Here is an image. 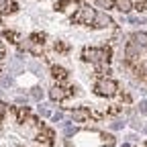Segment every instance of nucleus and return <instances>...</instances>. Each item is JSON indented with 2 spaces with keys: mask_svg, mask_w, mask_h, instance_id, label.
I'll return each instance as SVG.
<instances>
[{
  "mask_svg": "<svg viewBox=\"0 0 147 147\" xmlns=\"http://www.w3.org/2000/svg\"><path fill=\"white\" fill-rule=\"evenodd\" d=\"M6 110H8V106H6V102H2V100H0V119H2V117L6 115Z\"/></svg>",
  "mask_w": 147,
  "mask_h": 147,
  "instance_id": "obj_19",
  "label": "nucleus"
},
{
  "mask_svg": "<svg viewBox=\"0 0 147 147\" xmlns=\"http://www.w3.org/2000/svg\"><path fill=\"white\" fill-rule=\"evenodd\" d=\"M94 18H96V10L92 6H88V4H84V6H80V10L76 14L71 16V21L74 23H82V25H92Z\"/></svg>",
  "mask_w": 147,
  "mask_h": 147,
  "instance_id": "obj_3",
  "label": "nucleus"
},
{
  "mask_svg": "<svg viewBox=\"0 0 147 147\" xmlns=\"http://www.w3.org/2000/svg\"><path fill=\"white\" fill-rule=\"evenodd\" d=\"M94 2H96L100 8H106V10L115 6V0H94Z\"/></svg>",
  "mask_w": 147,
  "mask_h": 147,
  "instance_id": "obj_12",
  "label": "nucleus"
},
{
  "mask_svg": "<svg viewBox=\"0 0 147 147\" xmlns=\"http://www.w3.org/2000/svg\"><path fill=\"white\" fill-rule=\"evenodd\" d=\"M90 117H92V113H90L88 106H80V108L71 110V119L76 123H86V121H90Z\"/></svg>",
  "mask_w": 147,
  "mask_h": 147,
  "instance_id": "obj_4",
  "label": "nucleus"
},
{
  "mask_svg": "<svg viewBox=\"0 0 147 147\" xmlns=\"http://www.w3.org/2000/svg\"><path fill=\"white\" fill-rule=\"evenodd\" d=\"M104 147H115V145H104Z\"/></svg>",
  "mask_w": 147,
  "mask_h": 147,
  "instance_id": "obj_23",
  "label": "nucleus"
},
{
  "mask_svg": "<svg viewBox=\"0 0 147 147\" xmlns=\"http://www.w3.org/2000/svg\"><path fill=\"white\" fill-rule=\"evenodd\" d=\"M115 8L121 12H131L133 10V2L131 0H115Z\"/></svg>",
  "mask_w": 147,
  "mask_h": 147,
  "instance_id": "obj_10",
  "label": "nucleus"
},
{
  "mask_svg": "<svg viewBox=\"0 0 147 147\" xmlns=\"http://www.w3.org/2000/svg\"><path fill=\"white\" fill-rule=\"evenodd\" d=\"M123 127H125V123H121V121L110 123V129H113V131H119V129H123Z\"/></svg>",
  "mask_w": 147,
  "mask_h": 147,
  "instance_id": "obj_18",
  "label": "nucleus"
},
{
  "mask_svg": "<svg viewBox=\"0 0 147 147\" xmlns=\"http://www.w3.org/2000/svg\"><path fill=\"white\" fill-rule=\"evenodd\" d=\"M94 92L98 96H115L117 92H119V84L115 82V80H110V78H100L98 82H96V86H94Z\"/></svg>",
  "mask_w": 147,
  "mask_h": 147,
  "instance_id": "obj_2",
  "label": "nucleus"
},
{
  "mask_svg": "<svg viewBox=\"0 0 147 147\" xmlns=\"http://www.w3.org/2000/svg\"><path fill=\"white\" fill-rule=\"evenodd\" d=\"M94 25H96L98 29H106V27H110V25H113V21H110V16H108L106 12H96Z\"/></svg>",
  "mask_w": 147,
  "mask_h": 147,
  "instance_id": "obj_6",
  "label": "nucleus"
},
{
  "mask_svg": "<svg viewBox=\"0 0 147 147\" xmlns=\"http://www.w3.org/2000/svg\"><path fill=\"white\" fill-rule=\"evenodd\" d=\"M12 84V76H4L2 80H0V86H2V88H6V86H10Z\"/></svg>",
  "mask_w": 147,
  "mask_h": 147,
  "instance_id": "obj_17",
  "label": "nucleus"
},
{
  "mask_svg": "<svg viewBox=\"0 0 147 147\" xmlns=\"http://www.w3.org/2000/svg\"><path fill=\"white\" fill-rule=\"evenodd\" d=\"M61 119H63V113H55L53 115V121L55 123H61Z\"/></svg>",
  "mask_w": 147,
  "mask_h": 147,
  "instance_id": "obj_21",
  "label": "nucleus"
},
{
  "mask_svg": "<svg viewBox=\"0 0 147 147\" xmlns=\"http://www.w3.org/2000/svg\"><path fill=\"white\" fill-rule=\"evenodd\" d=\"M74 133H76V127H71V125H63V135H65V137H71Z\"/></svg>",
  "mask_w": 147,
  "mask_h": 147,
  "instance_id": "obj_15",
  "label": "nucleus"
},
{
  "mask_svg": "<svg viewBox=\"0 0 147 147\" xmlns=\"http://www.w3.org/2000/svg\"><path fill=\"white\" fill-rule=\"evenodd\" d=\"M39 115H41V117H49V110H47V108H45L43 104L39 106Z\"/></svg>",
  "mask_w": 147,
  "mask_h": 147,
  "instance_id": "obj_20",
  "label": "nucleus"
},
{
  "mask_svg": "<svg viewBox=\"0 0 147 147\" xmlns=\"http://www.w3.org/2000/svg\"><path fill=\"white\" fill-rule=\"evenodd\" d=\"M141 131H143V133H147V125H143V127H141Z\"/></svg>",
  "mask_w": 147,
  "mask_h": 147,
  "instance_id": "obj_22",
  "label": "nucleus"
},
{
  "mask_svg": "<svg viewBox=\"0 0 147 147\" xmlns=\"http://www.w3.org/2000/svg\"><path fill=\"white\" fill-rule=\"evenodd\" d=\"M31 96H33L35 100H41V98H43V90H41V88H33V90H31Z\"/></svg>",
  "mask_w": 147,
  "mask_h": 147,
  "instance_id": "obj_13",
  "label": "nucleus"
},
{
  "mask_svg": "<svg viewBox=\"0 0 147 147\" xmlns=\"http://www.w3.org/2000/svg\"><path fill=\"white\" fill-rule=\"evenodd\" d=\"M131 39H133V43H137L141 49H147V33L137 31V33H133V35H131Z\"/></svg>",
  "mask_w": 147,
  "mask_h": 147,
  "instance_id": "obj_8",
  "label": "nucleus"
},
{
  "mask_svg": "<svg viewBox=\"0 0 147 147\" xmlns=\"http://www.w3.org/2000/svg\"><path fill=\"white\" fill-rule=\"evenodd\" d=\"M16 10V4L12 0H0V14H8V12H14Z\"/></svg>",
  "mask_w": 147,
  "mask_h": 147,
  "instance_id": "obj_11",
  "label": "nucleus"
},
{
  "mask_svg": "<svg viewBox=\"0 0 147 147\" xmlns=\"http://www.w3.org/2000/svg\"><path fill=\"white\" fill-rule=\"evenodd\" d=\"M141 51H143V49H141L137 43L129 41V43H127V47H125V57H127V59H137L139 55H141Z\"/></svg>",
  "mask_w": 147,
  "mask_h": 147,
  "instance_id": "obj_5",
  "label": "nucleus"
},
{
  "mask_svg": "<svg viewBox=\"0 0 147 147\" xmlns=\"http://www.w3.org/2000/svg\"><path fill=\"white\" fill-rule=\"evenodd\" d=\"M65 96H67V92H65L61 86H53V88H49V98H51V100L57 102V100H63Z\"/></svg>",
  "mask_w": 147,
  "mask_h": 147,
  "instance_id": "obj_7",
  "label": "nucleus"
},
{
  "mask_svg": "<svg viewBox=\"0 0 147 147\" xmlns=\"http://www.w3.org/2000/svg\"><path fill=\"white\" fill-rule=\"evenodd\" d=\"M16 115H18V121H25L27 115H29V108H18V110H16Z\"/></svg>",
  "mask_w": 147,
  "mask_h": 147,
  "instance_id": "obj_16",
  "label": "nucleus"
},
{
  "mask_svg": "<svg viewBox=\"0 0 147 147\" xmlns=\"http://www.w3.org/2000/svg\"><path fill=\"white\" fill-rule=\"evenodd\" d=\"M51 76L57 80V82H63V80L67 78V71H65L61 65H53V67H51Z\"/></svg>",
  "mask_w": 147,
  "mask_h": 147,
  "instance_id": "obj_9",
  "label": "nucleus"
},
{
  "mask_svg": "<svg viewBox=\"0 0 147 147\" xmlns=\"http://www.w3.org/2000/svg\"><path fill=\"white\" fill-rule=\"evenodd\" d=\"M137 110H139V115H147V98L137 104Z\"/></svg>",
  "mask_w": 147,
  "mask_h": 147,
  "instance_id": "obj_14",
  "label": "nucleus"
},
{
  "mask_svg": "<svg viewBox=\"0 0 147 147\" xmlns=\"http://www.w3.org/2000/svg\"><path fill=\"white\" fill-rule=\"evenodd\" d=\"M82 57L94 65H106L110 59V49L108 47H86L82 51Z\"/></svg>",
  "mask_w": 147,
  "mask_h": 147,
  "instance_id": "obj_1",
  "label": "nucleus"
}]
</instances>
